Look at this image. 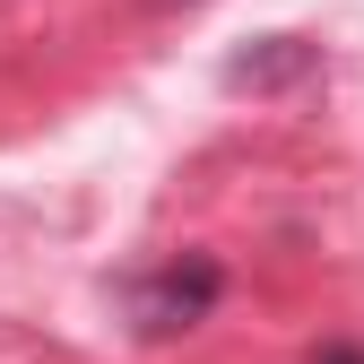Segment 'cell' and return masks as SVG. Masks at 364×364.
Instances as JSON below:
<instances>
[{
    "label": "cell",
    "instance_id": "cell-1",
    "mask_svg": "<svg viewBox=\"0 0 364 364\" xmlns=\"http://www.w3.org/2000/svg\"><path fill=\"white\" fill-rule=\"evenodd\" d=\"M217 295H225V269H217L208 252H182V260H165V269H139V278L122 287V312H130L139 338H182L191 321L217 312Z\"/></svg>",
    "mask_w": 364,
    "mask_h": 364
},
{
    "label": "cell",
    "instance_id": "cell-2",
    "mask_svg": "<svg viewBox=\"0 0 364 364\" xmlns=\"http://www.w3.org/2000/svg\"><path fill=\"white\" fill-rule=\"evenodd\" d=\"M295 78H312V43H295V35H269V43H252V53H235L225 61V87H295Z\"/></svg>",
    "mask_w": 364,
    "mask_h": 364
},
{
    "label": "cell",
    "instance_id": "cell-3",
    "mask_svg": "<svg viewBox=\"0 0 364 364\" xmlns=\"http://www.w3.org/2000/svg\"><path fill=\"white\" fill-rule=\"evenodd\" d=\"M312 364H364V347H347V338H330V347H312Z\"/></svg>",
    "mask_w": 364,
    "mask_h": 364
},
{
    "label": "cell",
    "instance_id": "cell-4",
    "mask_svg": "<svg viewBox=\"0 0 364 364\" xmlns=\"http://www.w3.org/2000/svg\"><path fill=\"white\" fill-rule=\"evenodd\" d=\"M156 9H191V0H156Z\"/></svg>",
    "mask_w": 364,
    "mask_h": 364
}]
</instances>
